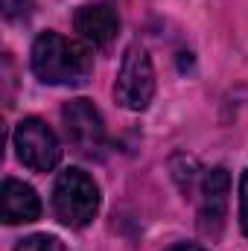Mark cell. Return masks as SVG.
I'll use <instances>...</instances> for the list:
<instances>
[{
    "mask_svg": "<svg viewBox=\"0 0 248 251\" xmlns=\"http://www.w3.org/2000/svg\"><path fill=\"white\" fill-rule=\"evenodd\" d=\"M29 64H32V73L44 85H59V88L85 85L94 73L91 47L82 44V41L64 38L53 29H47L35 38Z\"/></svg>",
    "mask_w": 248,
    "mask_h": 251,
    "instance_id": "cell-1",
    "label": "cell"
},
{
    "mask_svg": "<svg viewBox=\"0 0 248 251\" xmlns=\"http://www.w3.org/2000/svg\"><path fill=\"white\" fill-rule=\"evenodd\" d=\"M53 210H56L59 222L67 225V228L91 225L97 219V213H99V187H97V181L79 167L62 170L56 184H53Z\"/></svg>",
    "mask_w": 248,
    "mask_h": 251,
    "instance_id": "cell-2",
    "label": "cell"
},
{
    "mask_svg": "<svg viewBox=\"0 0 248 251\" xmlns=\"http://www.w3.org/2000/svg\"><path fill=\"white\" fill-rule=\"evenodd\" d=\"M155 97V67L140 44H131L123 53L120 73L114 82V100L128 111H146Z\"/></svg>",
    "mask_w": 248,
    "mask_h": 251,
    "instance_id": "cell-3",
    "label": "cell"
},
{
    "mask_svg": "<svg viewBox=\"0 0 248 251\" xmlns=\"http://www.w3.org/2000/svg\"><path fill=\"white\" fill-rule=\"evenodd\" d=\"M62 123H64L67 143L73 146L76 155H82V158H99L102 155V149H105V123H102L99 108L91 100L76 97V100L64 102Z\"/></svg>",
    "mask_w": 248,
    "mask_h": 251,
    "instance_id": "cell-4",
    "label": "cell"
},
{
    "mask_svg": "<svg viewBox=\"0 0 248 251\" xmlns=\"http://www.w3.org/2000/svg\"><path fill=\"white\" fill-rule=\"evenodd\" d=\"M12 140H15L18 161L29 167L32 173H50L62 161V143L56 131L38 117H24L15 126Z\"/></svg>",
    "mask_w": 248,
    "mask_h": 251,
    "instance_id": "cell-5",
    "label": "cell"
},
{
    "mask_svg": "<svg viewBox=\"0 0 248 251\" xmlns=\"http://www.w3.org/2000/svg\"><path fill=\"white\" fill-rule=\"evenodd\" d=\"M228 190H231V176L222 167L204 170L198 187L193 193V199H198V228H201V234L219 237V231L225 225V213H228Z\"/></svg>",
    "mask_w": 248,
    "mask_h": 251,
    "instance_id": "cell-6",
    "label": "cell"
},
{
    "mask_svg": "<svg viewBox=\"0 0 248 251\" xmlns=\"http://www.w3.org/2000/svg\"><path fill=\"white\" fill-rule=\"evenodd\" d=\"M73 26L88 47H108L120 32V15L108 3H85L76 9Z\"/></svg>",
    "mask_w": 248,
    "mask_h": 251,
    "instance_id": "cell-7",
    "label": "cell"
},
{
    "mask_svg": "<svg viewBox=\"0 0 248 251\" xmlns=\"http://www.w3.org/2000/svg\"><path fill=\"white\" fill-rule=\"evenodd\" d=\"M38 216H41L38 193L18 178H6L3 181V222L21 225V222H35Z\"/></svg>",
    "mask_w": 248,
    "mask_h": 251,
    "instance_id": "cell-8",
    "label": "cell"
},
{
    "mask_svg": "<svg viewBox=\"0 0 248 251\" xmlns=\"http://www.w3.org/2000/svg\"><path fill=\"white\" fill-rule=\"evenodd\" d=\"M15 251H67L64 243L59 237H50V234H32V237H24Z\"/></svg>",
    "mask_w": 248,
    "mask_h": 251,
    "instance_id": "cell-9",
    "label": "cell"
},
{
    "mask_svg": "<svg viewBox=\"0 0 248 251\" xmlns=\"http://www.w3.org/2000/svg\"><path fill=\"white\" fill-rule=\"evenodd\" d=\"M0 9L6 21H21L32 12V0H0Z\"/></svg>",
    "mask_w": 248,
    "mask_h": 251,
    "instance_id": "cell-10",
    "label": "cell"
},
{
    "mask_svg": "<svg viewBox=\"0 0 248 251\" xmlns=\"http://www.w3.org/2000/svg\"><path fill=\"white\" fill-rule=\"evenodd\" d=\"M240 228L248 237V170L240 178Z\"/></svg>",
    "mask_w": 248,
    "mask_h": 251,
    "instance_id": "cell-11",
    "label": "cell"
},
{
    "mask_svg": "<svg viewBox=\"0 0 248 251\" xmlns=\"http://www.w3.org/2000/svg\"><path fill=\"white\" fill-rule=\"evenodd\" d=\"M164 251H207V249H201L196 243H175V246H170V249H164Z\"/></svg>",
    "mask_w": 248,
    "mask_h": 251,
    "instance_id": "cell-12",
    "label": "cell"
}]
</instances>
